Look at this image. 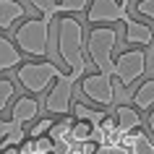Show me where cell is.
I'll list each match as a JSON object with an SVG mask.
<instances>
[{"mask_svg":"<svg viewBox=\"0 0 154 154\" xmlns=\"http://www.w3.org/2000/svg\"><path fill=\"white\" fill-rule=\"evenodd\" d=\"M73 125H76V120L68 118V115H63V118L50 128L47 136L52 138V141H68V138H73Z\"/></svg>","mask_w":154,"mask_h":154,"instance_id":"14","label":"cell"},{"mask_svg":"<svg viewBox=\"0 0 154 154\" xmlns=\"http://www.w3.org/2000/svg\"><path fill=\"white\" fill-rule=\"evenodd\" d=\"M73 118H76V120H86V123H94V125H102V120H105L107 115L97 112V110H91V107L81 105V102H73Z\"/></svg>","mask_w":154,"mask_h":154,"instance_id":"16","label":"cell"},{"mask_svg":"<svg viewBox=\"0 0 154 154\" xmlns=\"http://www.w3.org/2000/svg\"><path fill=\"white\" fill-rule=\"evenodd\" d=\"M16 94V86H13V81H8V79H0V110H5L11 102V97Z\"/></svg>","mask_w":154,"mask_h":154,"instance_id":"20","label":"cell"},{"mask_svg":"<svg viewBox=\"0 0 154 154\" xmlns=\"http://www.w3.org/2000/svg\"><path fill=\"white\" fill-rule=\"evenodd\" d=\"M18 18H24V5L18 0H0V29H11Z\"/></svg>","mask_w":154,"mask_h":154,"instance_id":"12","label":"cell"},{"mask_svg":"<svg viewBox=\"0 0 154 154\" xmlns=\"http://www.w3.org/2000/svg\"><path fill=\"white\" fill-rule=\"evenodd\" d=\"M133 102H136V107H141V110L154 107V81H144L141 84V86L136 89V94H133Z\"/></svg>","mask_w":154,"mask_h":154,"instance_id":"15","label":"cell"},{"mask_svg":"<svg viewBox=\"0 0 154 154\" xmlns=\"http://www.w3.org/2000/svg\"><path fill=\"white\" fill-rule=\"evenodd\" d=\"M115 118H118V128L123 133H133V131H141V115L128 105H120L115 110Z\"/></svg>","mask_w":154,"mask_h":154,"instance_id":"11","label":"cell"},{"mask_svg":"<svg viewBox=\"0 0 154 154\" xmlns=\"http://www.w3.org/2000/svg\"><path fill=\"white\" fill-rule=\"evenodd\" d=\"M149 128H152V133H154V112L149 115Z\"/></svg>","mask_w":154,"mask_h":154,"instance_id":"26","label":"cell"},{"mask_svg":"<svg viewBox=\"0 0 154 154\" xmlns=\"http://www.w3.org/2000/svg\"><path fill=\"white\" fill-rule=\"evenodd\" d=\"M89 0H60L57 13H79V11H89Z\"/></svg>","mask_w":154,"mask_h":154,"instance_id":"19","label":"cell"},{"mask_svg":"<svg viewBox=\"0 0 154 154\" xmlns=\"http://www.w3.org/2000/svg\"><path fill=\"white\" fill-rule=\"evenodd\" d=\"M16 47H18V45H13L8 37H0V73L24 65V63H21V52H18Z\"/></svg>","mask_w":154,"mask_h":154,"instance_id":"10","label":"cell"},{"mask_svg":"<svg viewBox=\"0 0 154 154\" xmlns=\"http://www.w3.org/2000/svg\"><path fill=\"white\" fill-rule=\"evenodd\" d=\"M52 125H55V123L50 120V118H42V120H37V123L32 125V128H29V138H39V136H47Z\"/></svg>","mask_w":154,"mask_h":154,"instance_id":"21","label":"cell"},{"mask_svg":"<svg viewBox=\"0 0 154 154\" xmlns=\"http://www.w3.org/2000/svg\"><path fill=\"white\" fill-rule=\"evenodd\" d=\"M63 76L65 73L60 71L55 63H50V60H42V63H24V65H18V71H16L18 84H21L29 94L45 91L52 81H60Z\"/></svg>","mask_w":154,"mask_h":154,"instance_id":"3","label":"cell"},{"mask_svg":"<svg viewBox=\"0 0 154 154\" xmlns=\"http://www.w3.org/2000/svg\"><path fill=\"white\" fill-rule=\"evenodd\" d=\"M123 3H125V5H128V0H123Z\"/></svg>","mask_w":154,"mask_h":154,"instance_id":"27","label":"cell"},{"mask_svg":"<svg viewBox=\"0 0 154 154\" xmlns=\"http://www.w3.org/2000/svg\"><path fill=\"white\" fill-rule=\"evenodd\" d=\"M79 81V76H63L60 81L52 84V89L47 91V99H45V107H47V112L52 115H68L73 112V86Z\"/></svg>","mask_w":154,"mask_h":154,"instance_id":"5","label":"cell"},{"mask_svg":"<svg viewBox=\"0 0 154 154\" xmlns=\"http://www.w3.org/2000/svg\"><path fill=\"white\" fill-rule=\"evenodd\" d=\"M136 13L154 21V0H138V3H136Z\"/></svg>","mask_w":154,"mask_h":154,"instance_id":"23","label":"cell"},{"mask_svg":"<svg viewBox=\"0 0 154 154\" xmlns=\"http://www.w3.org/2000/svg\"><path fill=\"white\" fill-rule=\"evenodd\" d=\"M115 45H118V32L115 29H107V26L91 29L89 42H86V52H89L91 63L99 68V73L115 76V57H112Z\"/></svg>","mask_w":154,"mask_h":154,"instance_id":"2","label":"cell"},{"mask_svg":"<svg viewBox=\"0 0 154 154\" xmlns=\"http://www.w3.org/2000/svg\"><path fill=\"white\" fill-rule=\"evenodd\" d=\"M3 154H21V146H8V149H0Z\"/></svg>","mask_w":154,"mask_h":154,"instance_id":"25","label":"cell"},{"mask_svg":"<svg viewBox=\"0 0 154 154\" xmlns=\"http://www.w3.org/2000/svg\"><path fill=\"white\" fill-rule=\"evenodd\" d=\"M57 3L60 0H32V5L42 13V18H47V21H52V18L57 16Z\"/></svg>","mask_w":154,"mask_h":154,"instance_id":"18","label":"cell"},{"mask_svg":"<svg viewBox=\"0 0 154 154\" xmlns=\"http://www.w3.org/2000/svg\"><path fill=\"white\" fill-rule=\"evenodd\" d=\"M125 149H131L133 154H154V141H149V138L141 133V131H133V133H125L123 136V144Z\"/></svg>","mask_w":154,"mask_h":154,"instance_id":"13","label":"cell"},{"mask_svg":"<svg viewBox=\"0 0 154 154\" xmlns=\"http://www.w3.org/2000/svg\"><path fill=\"white\" fill-rule=\"evenodd\" d=\"M34 141H37V152H42V154H52V149H55V141L50 136H39Z\"/></svg>","mask_w":154,"mask_h":154,"instance_id":"24","label":"cell"},{"mask_svg":"<svg viewBox=\"0 0 154 154\" xmlns=\"http://www.w3.org/2000/svg\"><path fill=\"white\" fill-rule=\"evenodd\" d=\"M11 112H13V115H11V120H16L18 125H26V123H32L34 118H37V112H39V102H37L34 97H18Z\"/></svg>","mask_w":154,"mask_h":154,"instance_id":"9","label":"cell"},{"mask_svg":"<svg viewBox=\"0 0 154 154\" xmlns=\"http://www.w3.org/2000/svg\"><path fill=\"white\" fill-rule=\"evenodd\" d=\"M0 154H3V152H0Z\"/></svg>","mask_w":154,"mask_h":154,"instance_id":"28","label":"cell"},{"mask_svg":"<svg viewBox=\"0 0 154 154\" xmlns=\"http://www.w3.org/2000/svg\"><path fill=\"white\" fill-rule=\"evenodd\" d=\"M146 71V55L144 50H125L115 57V76L120 79L123 86H131V84L141 79V73Z\"/></svg>","mask_w":154,"mask_h":154,"instance_id":"7","label":"cell"},{"mask_svg":"<svg viewBox=\"0 0 154 154\" xmlns=\"http://www.w3.org/2000/svg\"><path fill=\"white\" fill-rule=\"evenodd\" d=\"M94 123H86V120H76L73 125V141L76 144H84V141H94Z\"/></svg>","mask_w":154,"mask_h":154,"instance_id":"17","label":"cell"},{"mask_svg":"<svg viewBox=\"0 0 154 154\" xmlns=\"http://www.w3.org/2000/svg\"><path fill=\"white\" fill-rule=\"evenodd\" d=\"M86 18H89V24H107V21H123L125 26L133 24V18L125 13L123 0H91Z\"/></svg>","mask_w":154,"mask_h":154,"instance_id":"6","label":"cell"},{"mask_svg":"<svg viewBox=\"0 0 154 154\" xmlns=\"http://www.w3.org/2000/svg\"><path fill=\"white\" fill-rule=\"evenodd\" d=\"M18 128H24V125H18L16 120H0V144H3L11 133H16Z\"/></svg>","mask_w":154,"mask_h":154,"instance_id":"22","label":"cell"},{"mask_svg":"<svg viewBox=\"0 0 154 154\" xmlns=\"http://www.w3.org/2000/svg\"><path fill=\"white\" fill-rule=\"evenodd\" d=\"M84 26L71 16H63L57 21V50L65 65L71 68L73 76L81 79L86 73V57H84Z\"/></svg>","mask_w":154,"mask_h":154,"instance_id":"1","label":"cell"},{"mask_svg":"<svg viewBox=\"0 0 154 154\" xmlns=\"http://www.w3.org/2000/svg\"><path fill=\"white\" fill-rule=\"evenodd\" d=\"M50 24L47 18H29L16 29V45L29 55H47L50 45Z\"/></svg>","mask_w":154,"mask_h":154,"instance_id":"4","label":"cell"},{"mask_svg":"<svg viewBox=\"0 0 154 154\" xmlns=\"http://www.w3.org/2000/svg\"><path fill=\"white\" fill-rule=\"evenodd\" d=\"M81 91L91 102L107 107L115 102V84H112V76L110 73H91V76H84L81 81Z\"/></svg>","mask_w":154,"mask_h":154,"instance_id":"8","label":"cell"}]
</instances>
